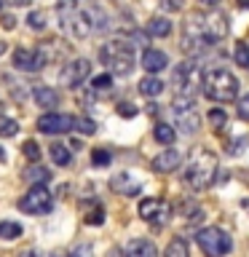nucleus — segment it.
<instances>
[{"instance_id":"nucleus-1","label":"nucleus","mask_w":249,"mask_h":257,"mask_svg":"<svg viewBox=\"0 0 249 257\" xmlns=\"http://www.w3.org/2000/svg\"><path fill=\"white\" fill-rule=\"evenodd\" d=\"M228 35V16L222 11H206V14H193L188 24H185V35H182V48L193 56L204 54L206 48H212L214 43Z\"/></svg>"},{"instance_id":"nucleus-2","label":"nucleus","mask_w":249,"mask_h":257,"mask_svg":"<svg viewBox=\"0 0 249 257\" xmlns=\"http://www.w3.org/2000/svg\"><path fill=\"white\" fill-rule=\"evenodd\" d=\"M201 88L212 102H233L238 96V78L225 67H209L201 72Z\"/></svg>"},{"instance_id":"nucleus-3","label":"nucleus","mask_w":249,"mask_h":257,"mask_svg":"<svg viewBox=\"0 0 249 257\" xmlns=\"http://www.w3.org/2000/svg\"><path fill=\"white\" fill-rule=\"evenodd\" d=\"M214 177H217V156L206 148H198L193 153L188 169H185V182H188V188L201 193L214 182Z\"/></svg>"},{"instance_id":"nucleus-4","label":"nucleus","mask_w":249,"mask_h":257,"mask_svg":"<svg viewBox=\"0 0 249 257\" xmlns=\"http://www.w3.org/2000/svg\"><path fill=\"white\" fill-rule=\"evenodd\" d=\"M99 59L107 64L110 72H115V75H129V72L134 70V46L129 43V40H110V43H104L99 48Z\"/></svg>"},{"instance_id":"nucleus-5","label":"nucleus","mask_w":249,"mask_h":257,"mask_svg":"<svg viewBox=\"0 0 249 257\" xmlns=\"http://www.w3.org/2000/svg\"><path fill=\"white\" fill-rule=\"evenodd\" d=\"M172 112H174V123L182 134L190 137L201 128V115L196 110V99L193 96H177L172 104Z\"/></svg>"},{"instance_id":"nucleus-6","label":"nucleus","mask_w":249,"mask_h":257,"mask_svg":"<svg viewBox=\"0 0 249 257\" xmlns=\"http://www.w3.org/2000/svg\"><path fill=\"white\" fill-rule=\"evenodd\" d=\"M196 244L201 246V252H204V254L217 257V254H228L230 252V249H233V238L225 230H220V228H201L196 233Z\"/></svg>"},{"instance_id":"nucleus-7","label":"nucleus","mask_w":249,"mask_h":257,"mask_svg":"<svg viewBox=\"0 0 249 257\" xmlns=\"http://www.w3.org/2000/svg\"><path fill=\"white\" fill-rule=\"evenodd\" d=\"M51 206H54V198H51V193H48L43 185H32L27 196H22L19 198V209L24 214H48L51 212Z\"/></svg>"},{"instance_id":"nucleus-8","label":"nucleus","mask_w":249,"mask_h":257,"mask_svg":"<svg viewBox=\"0 0 249 257\" xmlns=\"http://www.w3.org/2000/svg\"><path fill=\"white\" fill-rule=\"evenodd\" d=\"M48 46H40V48H16L14 51V67L22 70V72H40L48 64Z\"/></svg>"},{"instance_id":"nucleus-9","label":"nucleus","mask_w":249,"mask_h":257,"mask_svg":"<svg viewBox=\"0 0 249 257\" xmlns=\"http://www.w3.org/2000/svg\"><path fill=\"white\" fill-rule=\"evenodd\" d=\"M196 78H198L196 62H182V64H177L174 72H172V83H174L177 96H193V91H196Z\"/></svg>"},{"instance_id":"nucleus-10","label":"nucleus","mask_w":249,"mask_h":257,"mask_svg":"<svg viewBox=\"0 0 249 257\" xmlns=\"http://www.w3.org/2000/svg\"><path fill=\"white\" fill-rule=\"evenodd\" d=\"M88 75H91V62L83 59V56H78V59H72V62H67V64L62 67L59 83L67 86V88H75V86L83 83Z\"/></svg>"},{"instance_id":"nucleus-11","label":"nucleus","mask_w":249,"mask_h":257,"mask_svg":"<svg viewBox=\"0 0 249 257\" xmlns=\"http://www.w3.org/2000/svg\"><path fill=\"white\" fill-rule=\"evenodd\" d=\"M75 128V115H64V112H43L38 118V132L43 134H64Z\"/></svg>"},{"instance_id":"nucleus-12","label":"nucleus","mask_w":249,"mask_h":257,"mask_svg":"<svg viewBox=\"0 0 249 257\" xmlns=\"http://www.w3.org/2000/svg\"><path fill=\"white\" fill-rule=\"evenodd\" d=\"M62 27L72 38H88V35H91V22H88V14L70 11L67 6H64V11H62Z\"/></svg>"},{"instance_id":"nucleus-13","label":"nucleus","mask_w":249,"mask_h":257,"mask_svg":"<svg viewBox=\"0 0 249 257\" xmlns=\"http://www.w3.org/2000/svg\"><path fill=\"white\" fill-rule=\"evenodd\" d=\"M169 206H166V201H161V198H142L140 201V217L145 222H150V225H166L169 220Z\"/></svg>"},{"instance_id":"nucleus-14","label":"nucleus","mask_w":249,"mask_h":257,"mask_svg":"<svg viewBox=\"0 0 249 257\" xmlns=\"http://www.w3.org/2000/svg\"><path fill=\"white\" fill-rule=\"evenodd\" d=\"M182 164V153L180 150H174L172 145H169V150H161L156 158H153V172H158V174H169V172H174L177 166Z\"/></svg>"},{"instance_id":"nucleus-15","label":"nucleus","mask_w":249,"mask_h":257,"mask_svg":"<svg viewBox=\"0 0 249 257\" xmlns=\"http://www.w3.org/2000/svg\"><path fill=\"white\" fill-rule=\"evenodd\" d=\"M110 188L120 193V196H137V193H142V185L134 180L129 172H118V174H112V180H110Z\"/></svg>"},{"instance_id":"nucleus-16","label":"nucleus","mask_w":249,"mask_h":257,"mask_svg":"<svg viewBox=\"0 0 249 257\" xmlns=\"http://www.w3.org/2000/svg\"><path fill=\"white\" fill-rule=\"evenodd\" d=\"M142 67H145V72L158 75L161 70L169 67V56H166L164 51H158V48H145V54H142Z\"/></svg>"},{"instance_id":"nucleus-17","label":"nucleus","mask_w":249,"mask_h":257,"mask_svg":"<svg viewBox=\"0 0 249 257\" xmlns=\"http://www.w3.org/2000/svg\"><path fill=\"white\" fill-rule=\"evenodd\" d=\"M126 254H132V257H156L158 249L148 238H132L126 244Z\"/></svg>"},{"instance_id":"nucleus-18","label":"nucleus","mask_w":249,"mask_h":257,"mask_svg":"<svg viewBox=\"0 0 249 257\" xmlns=\"http://www.w3.org/2000/svg\"><path fill=\"white\" fill-rule=\"evenodd\" d=\"M32 99H35L38 107H46V110H51L59 104V94L54 91V88H48V86H38L35 91H32Z\"/></svg>"},{"instance_id":"nucleus-19","label":"nucleus","mask_w":249,"mask_h":257,"mask_svg":"<svg viewBox=\"0 0 249 257\" xmlns=\"http://www.w3.org/2000/svg\"><path fill=\"white\" fill-rule=\"evenodd\" d=\"M164 86H166V83H164L158 75L148 72V78L140 80V94H142V96H150V99H153V96H158L161 91H164Z\"/></svg>"},{"instance_id":"nucleus-20","label":"nucleus","mask_w":249,"mask_h":257,"mask_svg":"<svg viewBox=\"0 0 249 257\" xmlns=\"http://www.w3.org/2000/svg\"><path fill=\"white\" fill-rule=\"evenodd\" d=\"M148 32L156 38H166L169 32H172V22L164 19V16H153V19L148 22Z\"/></svg>"},{"instance_id":"nucleus-21","label":"nucleus","mask_w":249,"mask_h":257,"mask_svg":"<svg viewBox=\"0 0 249 257\" xmlns=\"http://www.w3.org/2000/svg\"><path fill=\"white\" fill-rule=\"evenodd\" d=\"M153 137L161 142V145H172L177 140V132H174V126H169V123H156V128H153Z\"/></svg>"},{"instance_id":"nucleus-22","label":"nucleus","mask_w":249,"mask_h":257,"mask_svg":"<svg viewBox=\"0 0 249 257\" xmlns=\"http://www.w3.org/2000/svg\"><path fill=\"white\" fill-rule=\"evenodd\" d=\"M24 180H27L30 185H46L48 180H51V172L43 169V166H32V169L24 172Z\"/></svg>"},{"instance_id":"nucleus-23","label":"nucleus","mask_w":249,"mask_h":257,"mask_svg":"<svg viewBox=\"0 0 249 257\" xmlns=\"http://www.w3.org/2000/svg\"><path fill=\"white\" fill-rule=\"evenodd\" d=\"M48 156H51V161L56 166H67L72 161V153L64 148V145H51V148H48Z\"/></svg>"},{"instance_id":"nucleus-24","label":"nucleus","mask_w":249,"mask_h":257,"mask_svg":"<svg viewBox=\"0 0 249 257\" xmlns=\"http://www.w3.org/2000/svg\"><path fill=\"white\" fill-rule=\"evenodd\" d=\"M190 252V246H188V241H185L182 236H177L169 241V246H166V257H188Z\"/></svg>"},{"instance_id":"nucleus-25","label":"nucleus","mask_w":249,"mask_h":257,"mask_svg":"<svg viewBox=\"0 0 249 257\" xmlns=\"http://www.w3.org/2000/svg\"><path fill=\"white\" fill-rule=\"evenodd\" d=\"M22 236V225L14 222V220H3L0 222V238L3 241H16Z\"/></svg>"},{"instance_id":"nucleus-26","label":"nucleus","mask_w":249,"mask_h":257,"mask_svg":"<svg viewBox=\"0 0 249 257\" xmlns=\"http://www.w3.org/2000/svg\"><path fill=\"white\" fill-rule=\"evenodd\" d=\"M233 59H236L238 67H249V46L244 40H236V46H233Z\"/></svg>"},{"instance_id":"nucleus-27","label":"nucleus","mask_w":249,"mask_h":257,"mask_svg":"<svg viewBox=\"0 0 249 257\" xmlns=\"http://www.w3.org/2000/svg\"><path fill=\"white\" fill-rule=\"evenodd\" d=\"M46 24H48V14L46 11H30L27 14V27H32V30H46Z\"/></svg>"},{"instance_id":"nucleus-28","label":"nucleus","mask_w":249,"mask_h":257,"mask_svg":"<svg viewBox=\"0 0 249 257\" xmlns=\"http://www.w3.org/2000/svg\"><path fill=\"white\" fill-rule=\"evenodd\" d=\"M209 123H212V128H220L228 123V115H225V110H220V107H214V110H209Z\"/></svg>"},{"instance_id":"nucleus-29","label":"nucleus","mask_w":249,"mask_h":257,"mask_svg":"<svg viewBox=\"0 0 249 257\" xmlns=\"http://www.w3.org/2000/svg\"><path fill=\"white\" fill-rule=\"evenodd\" d=\"M110 86H112V75H110V72H102V75L91 78V88H94V91H107Z\"/></svg>"},{"instance_id":"nucleus-30","label":"nucleus","mask_w":249,"mask_h":257,"mask_svg":"<svg viewBox=\"0 0 249 257\" xmlns=\"http://www.w3.org/2000/svg\"><path fill=\"white\" fill-rule=\"evenodd\" d=\"M19 132V123L14 118H0V137H16Z\"/></svg>"},{"instance_id":"nucleus-31","label":"nucleus","mask_w":249,"mask_h":257,"mask_svg":"<svg viewBox=\"0 0 249 257\" xmlns=\"http://www.w3.org/2000/svg\"><path fill=\"white\" fill-rule=\"evenodd\" d=\"M22 153L32 161V164H35V161L40 158V148H38V142H35V140H27V142H24V145H22Z\"/></svg>"},{"instance_id":"nucleus-32","label":"nucleus","mask_w":249,"mask_h":257,"mask_svg":"<svg viewBox=\"0 0 249 257\" xmlns=\"http://www.w3.org/2000/svg\"><path fill=\"white\" fill-rule=\"evenodd\" d=\"M75 128L80 134H94L96 132V123L91 118H75Z\"/></svg>"},{"instance_id":"nucleus-33","label":"nucleus","mask_w":249,"mask_h":257,"mask_svg":"<svg viewBox=\"0 0 249 257\" xmlns=\"http://www.w3.org/2000/svg\"><path fill=\"white\" fill-rule=\"evenodd\" d=\"M110 150H91V164L94 166H107L110 164Z\"/></svg>"},{"instance_id":"nucleus-34","label":"nucleus","mask_w":249,"mask_h":257,"mask_svg":"<svg viewBox=\"0 0 249 257\" xmlns=\"http://www.w3.org/2000/svg\"><path fill=\"white\" fill-rule=\"evenodd\" d=\"M104 222V209H91V212L86 214V225H102Z\"/></svg>"},{"instance_id":"nucleus-35","label":"nucleus","mask_w":249,"mask_h":257,"mask_svg":"<svg viewBox=\"0 0 249 257\" xmlns=\"http://www.w3.org/2000/svg\"><path fill=\"white\" fill-rule=\"evenodd\" d=\"M161 8L169 14H174V11H182L185 8V0H161Z\"/></svg>"},{"instance_id":"nucleus-36","label":"nucleus","mask_w":249,"mask_h":257,"mask_svg":"<svg viewBox=\"0 0 249 257\" xmlns=\"http://www.w3.org/2000/svg\"><path fill=\"white\" fill-rule=\"evenodd\" d=\"M238 118L249 120V94H244V96L238 99Z\"/></svg>"},{"instance_id":"nucleus-37","label":"nucleus","mask_w":249,"mask_h":257,"mask_svg":"<svg viewBox=\"0 0 249 257\" xmlns=\"http://www.w3.org/2000/svg\"><path fill=\"white\" fill-rule=\"evenodd\" d=\"M118 112L123 118H134L137 115V107H134V104H129V102H123V104H118Z\"/></svg>"},{"instance_id":"nucleus-38","label":"nucleus","mask_w":249,"mask_h":257,"mask_svg":"<svg viewBox=\"0 0 249 257\" xmlns=\"http://www.w3.org/2000/svg\"><path fill=\"white\" fill-rule=\"evenodd\" d=\"M0 24H3L6 30H14V27H16V19H14L11 14H8V16H3V19H0Z\"/></svg>"},{"instance_id":"nucleus-39","label":"nucleus","mask_w":249,"mask_h":257,"mask_svg":"<svg viewBox=\"0 0 249 257\" xmlns=\"http://www.w3.org/2000/svg\"><path fill=\"white\" fill-rule=\"evenodd\" d=\"M217 3H220V0H201V6H206V8H214Z\"/></svg>"},{"instance_id":"nucleus-40","label":"nucleus","mask_w":249,"mask_h":257,"mask_svg":"<svg viewBox=\"0 0 249 257\" xmlns=\"http://www.w3.org/2000/svg\"><path fill=\"white\" fill-rule=\"evenodd\" d=\"M75 3H78V0H64V6H67V8H75Z\"/></svg>"},{"instance_id":"nucleus-41","label":"nucleus","mask_w":249,"mask_h":257,"mask_svg":"<svg viewBox=\"0 0 249 257\" xmlns=\"http://www.w3.org/2000/svg\"><path fill=\"white\" fill-rule=\"evenodd\" d=\"M238 6L241 8H249V0H238Z\"/></svg>"},{"instance_id":"nucleus-42","label":"nucleus","mask_w":249,"mask_h":257,"mask_svg":"<svg viewBox=\"0 0 249 257\" xmlns=\"http://www.w3.org/2000/svg\"><path fill=\"white\" fill-rule=\"evenodd\" d=\"M0 161H6V153H3V148H0Z\"/></svg>"},{"instance_id":"nucleus-43","label":"nucleus","mask_w":249,"mask_h":257,"mask_svg":"<svg viewBox=\"0 0 249 257\" xmlns=\"http://www.w3.org/2000/svg\"><path fill=\"white\" fill-rule=\"evenodd\" d=\"M11 3H27V0H11Z\"/></svg>"},{"instance_id":"nucleus-44","label":"nucleus","mask_w":249,"mask_h":257,"mask_svg":"<svg viewBox=\"0 0 249 257\" xmlns=\"http://www.w3.org/2000/svg\"><path fill=\"white\" fill-rule=\"evenodd\" d=\"M244 206H246V209H249V198H246V201H244Z\"/></svg>"},{"instance_id":"nucleus-45","label":"nucleus","mask_w":249,"mask_h":257,"mask_svg":"<svg viewBox=\"0 0 249 257\" xmlns=\"http://www.w3.org/2000/svg\"><path fill=\"white\" fill-rule=\"evenodd\" d=\"M0 8H3V0H0Z\"/></svg>"}]
</instances>
